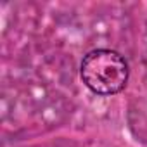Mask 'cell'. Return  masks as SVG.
Returning a JSON list of instances; mask_svg holds the SVG:
<instances>
[{
	"instance_id": "obj_1",
	"label": "cell",
	"mask_w": 147,
	"mask_h": 147,
	"mask_svg": "<svg viewBox=\"0 0 147 147\" xmlns=\"http://www.w3.org/2000/svg\"><path fill=\"white\" fill-rule=\"evenodd\" d=\"M80 76L90 92L97 95H114L125 90L130 67L119 52L111 49H95L82 59Z\"/></svg>"
}]
</instances>
